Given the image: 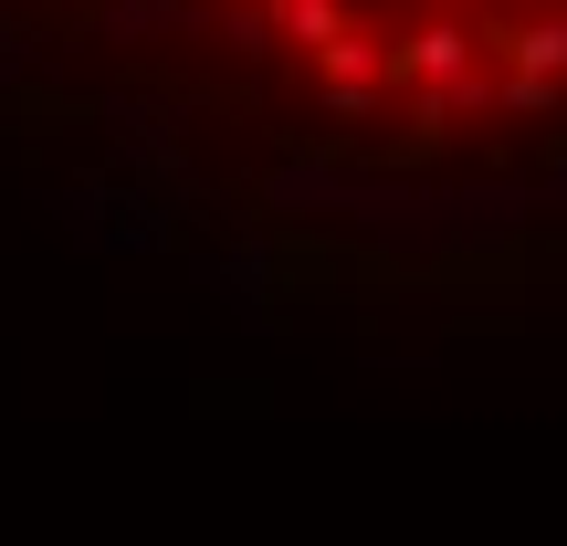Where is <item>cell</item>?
Returning a JSON list of instances; mask_svg holds the SVG:
<instances>
[{
	"label": "cell",
	"mask_w": 567,
	"mask_h": 546,
	"mask_svg": "<svg viewBox=\"0 0 567 546\" xmlns=\"http://www.w3.org/2000/svg\"><path fill=\"white\" fill-rule=\"evenodd\" d=\"M326 84L389 126H442L473 105H536L567 84V0H243Z\"/></svg>",
	"instance_id": "6da1fadb"
}]
</instances>
